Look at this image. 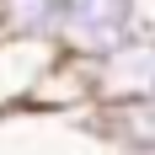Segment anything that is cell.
<instances>
[{"label": "cell", "instance_id": "6da1fadb", "mask_svg": "<svg viewBox=\"0 0 155 155\" xmlns=\"http://www.w3.org/2000/svg\"><path fill=\"white\" fill-rule=\"evenodd\" d=\"M139 27H150L139 0H70L54 48L59 54H75V59H102L107 48L128 43Z\"/></svg>", "mask_w": 155, "mask_h": 155}, {"label": "cell", "instance_id": "277c9868", "mask_svg": "<svg viewBox=\"0 0 155 155\" xmlns=\"http://www.w3.org/2000/svg\"><path fill=\"white\" fill-rule=\"evenodd\" d=\"M27 107H32V112H64V118H86V112L96 107V96H91V59L54 54V64L43 70V80L32 86Z\"/></svg>", "mask_w": 155, "mask_h": 155}, {"label": "cell", "instance_id": "8992f818", "mask_svg": "<svg viewBox=\"0 0 155 155\" xmlns=\"http://www.w3.org/2000/svg\"><path fill=\"white\" fill-rule=\"evenodd\" d=\"M64 11H70V0H5V5H0V27L11 32V38L54 43V38H59Z\"/></svg>", "mask_w": 155, "mask_h": 155}, {"label": "cell", "instance_id": "3957f363", "mask_svg": "<svg viewBox=\"0 0 155 155\" xmlns=\"http://www.w3.org/2000/svg\"><path fill=\"white\" fill-rule=\"evenodd\" d=\"M86 128L107 155H155V96L139 102H112V107H91Z\"/></svg>", "mask_w": 155, "mask_h": 155}, {"label": "cell", "instance_id": "5b68a950", "mask_svg": "<svg viewBox=\"0 0 155 155\" xmlns=\"http://www.w3.org/2000/svg\"><path fill=\"white\" fill-rule=\"evenodd\" d=\"M59 48L54 43H38V38H0V112L11 107H27L32 86L43 80V70L54 64Z\"/></svg>", "mask_w": 155, "mask_h": 155}, {"label": "cell", "instance_id": "7a4b0ae2", "mask_svg": "<svg viewBox=\"0 0 155 155\" xmlns=\"http://www.w3.org/2000/svg\"><path fill=\"white\" fill-rule=\"evenodd\" d=\"M91 96H96V107L155 96V27H139L128 43L91 59Z\"/></svg>", "mask_w": 155, "mask_h": 155}, {"label": "cell", "instance_id": "52a82bcc", "mask_svg": "<svg viewBox=\"0 0 155 155\" xmlns=\"http://www.w3.org/2000/svg\"><path fill=\"white\" fill-rule=\"evenodd\" d=\"M0 5H5V0H0Z\"/></svg>", "mask_w": 155, "mask_h": 155}]
</instances>
